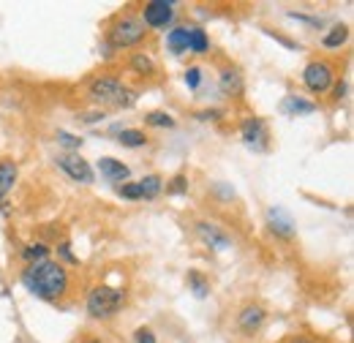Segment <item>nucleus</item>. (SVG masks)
<instances>
[{"instance_id": "9", "label": "nucleus", "mask_w": 354, "mask_h": 343, "mask_svg": "<svg viewBox=\"0 0 354 343\" xmlns=\"http://www.w3.org/2000/svg\"><path fill=\"white\" fill-rule=\"evenodd\" d=\"M196 234H199V240L210 248V251H226V248H232V234L221 229V226H216V223H210V221H196Z\"/></svg>"}, {"instance_id": "24", "label": "nucleus", "mask_w": 354, "mask_h": 343, "mask_svg": "<svg viewBox=\"0 0 354 343\" xmlns=\"http://www.w3.org/2000/svg\"><path fill=\"white\" fill-rule=\"evenodd\" d=\"M145 123L147 126H153V129H175V118L172 115H167V112H161V109H153V112H147L145 115Z\"/></svg>"}, {"instance_id": "32", "label": "nucleus", "mask_w": 354, "mask_h": 343, "mask_svg": "<svg viewBox=\"0 0 354 343\" xmlns=\"http://www.w3.org/2000/svg\"><path fill=\"white\" fill-rule=\"evenodd\" d=\"M223 112L218 109H205V112H196V120H221Z\"/></svg>"}, {"instance_id": "20", "label": "nucleus", "mask_w": 354, "mask_h": 343, "mask_svg": "<svg viewBox=\"0 0 354 343\" xmlns=\"http://www.w3.org/2000/svg\"><path fill=\"white\" fill-rule=\"evenodd\" d=\"M207 49H210V36L202 28H188V52L205 55Z\"/></svg>"}, {"instance_id": "21", "label": "nucleus", "mask_w": 354, "mask_h": 343, "mask_svg": "<svg viewBox=\"0 0 354 343\" xmlns=\"http://www.w3.org/2000/svg\"><path fill=\"white\" fill-rule=\"evenodd\" d=\"M349 41V25H333V30L322 39V46L324 49H338Z\"/></svg>"}, {"instance_id": "6", "label": "nucleus", "mask_w": 354, "mask_h": 343, "mask_svg": "<svg viewBox=\"0 0 354 343\" xmlns=\"http://www.w3.org/2000/svg\"><path fill=\"white\" fill-rule=\"evenodd\" d=\"M142 25L145 28H167L175 22V3L169 0H150L142 6V14H139Z\"/></svg>"}, {"instance_id": "17", "label": "nucleus", "mask_w": 354, "mask_h": 343, "mask_svg": "<svg viewBox=\"0 0 354 343\" xmlns=\"http://www.w3.org/2000/svg\"><path fill=\"white\" fill-rule=\"evenodd\" d=\"M129 68H131L136 77H153L156 74V63L147 52H133L129 57Z\"/></svg>"}, {"instance_id": "25", "label": "nucleus", "mask_w": 354, "mask_h": 343, "mask_svg": "<svg viewBox=\"0 0 354 343\" xmlns=\"http://www.w3.org/2000/svg\"><path fill=\"white\" fill-rule=\"evenodd\" d=\"M55 139H57V145H63L68 153H77L85 142H82V136H74V133H68V131H57L55 133Z\"/></svg>"}, {"instance_id": "13", "label": "nucleus", "mask_w": 354, "mask_h": 343, "mask_svg": "<svg viewBox=\"0 0 354 343\" xmlns=\"http://www.w3.org/2000/svg\"><path fill=\"white\" fill-rule=\"evenodd\" d=\"M218 87H221L223 95H229V98H240L243 95V74H240V68H234V66H223L221 74H218Z\"/></svg>"}, {"instance_id": "19", "label": "nucleus", "mask_w": 354, "mask_h": 343, "mask_svg": "<svg viewBox=\"0 0 354 343\" xmlns=\"http://www.w3.org/2000/svg\"><path fill=\"white\" fill-rule=\"evenodd\" d=\"M49 254H52V251H49V245H46V243H28V245L22 248V254H19V257H22V261L30 267V264H41V261H46Z\"/></svg>"}, {"instance_id": "7", "label": "nucleus", "mask_w": 354, "mask_h": 343, "mask_svg": "<svg viewBox=\"0 0 354 343\" xmlns=\"http://www.w3.org/2000/svg\"><path fill=\"white\" fill-rule=\"evenodd\" d=\"M55 164H57V169L63 172L68 180H74V183H82V185L93 183V167H90L80 153H63V156L55 158Z\"/></svg>"}, {"instance_id": "23", "label": "nucleus", "mask_w": 354, "mask_h": 343, "mask_svg": "<svg viewBox=\"0 0 354 343\" xmlns=\"http://www.w3.org/2000/svg\"><path fill=\"white\" fill-rule=\"evenodd\" d=\"M188 286H191L194 297H199V300H205V297L210 295V284H207V281H205V275H202V272H196V270H191V272H188Z\"/></svg>"}, {"instance_id": "18", "label": "nucleus", "mask_w": 354, "mask_h": 343, "mask_svg": "<svg viewBox=\"0 0 354 343\" xmlns=\"http://www.w3.org/2000/svg\"><path fill=\"white\" fill-rule=\"evenodd\" d=\"M136 185H139V196L150 202V199H156V196L164 191V177H161V174H147V177H142Z\"/></svg>"}, {"instance_id": "27", "label": "nucleus", "mask_w": 354, "mask_h": 343, "mask_svg": "<svg viewBox=\"0 0 354 343\" xmlns=\"http://www.w3.org/2000/svg\"><path fill=\"white\" fill-rule=\"evenodd\" d=\"M118 196H120V199H129V202H139V199H142V196H139V185L131 183V180L118 185Z\"/></svg>"}, {"instance_id": "2", "label": "nucleus", "mask_w": 354, "mask_h": 343, "mask_svg": "<svg viewBox=\"0 0 354 343\" xmlns=\"http://www.w3.org/2000/svg\"><path fill=\"white\" fill-rule=\"evenodd\" d=\"M88 95L95 104H112V106H126V109L133 106L136 98H139V93L131 90L129 85H123V80L115 77V74L95 77L88 87Z\"/></svg>"}, {"instance_id": "10", "label": "nucleus", "mask_w": 354, "mask_h": 343, "mask_svg": "<svg viewBox=\"0 0 354 343\" xmlns=\"http://www.w3.org/2000/svg\"><path fill=\"white\" fill-rule=\"evenodd\" d=\"M240 136H243V142H245L251 150H265L267 142H270V133H267V126L262 118H248V120H243Z\"/></svg>"}, {"instance_id": "29", "label": "nucleus", "mask_w": 354, "mask_h": 343, "mask_svg": "<svg viewBox=\"0 0 354 343\" xmlns=\"http://www.w3.org/2000/svg\"><path fill=\"white\" fill-rule=\"evenodd\" d=\"M185 188H188V177H185V174H175V177L167 183V194H172V196L185 194Z\"/></svg>"}, {"instance_id": "1", "label": "nucleus", "mask_w": 354, "mask_h": 343, "mask_svg": "<svg viewBox=\"0 0 354 343\" xmlns=\"http://www.w3.org/2000/svg\"><path fill=\"white\" fill-rule=\"evenodd\" d=\"M19 281H22V286H25L33 297H39V300H44V302L63 300V297L68 295V289H71V275H68V270H66L60 261H52V259H46L41 264L25 267L22 275H19Z\"/></svg>"}, {"instance_id": "11", "label": "nucleus", "mask_w": 354, "mask_h": 343, "mask_svg": "<svg viewBox=\"0 0 354 343\" xmlns=\"http://www.w3.org/2000/svg\"><path fill=\"white\" fill-rule=\"evenodd\" d=\"M267 229H270L275 237H281V240H292V237L297 234L292 215L286 213L283 207H270V210H267Z\"/></svg>"}, {"instance_id": "14", "label": "nucleus", "mask_w": 354, "mask_h": 343, "mask_svg": "<svg viewBox=\"0 0 354 343\" xmlns=\"http://www.w3.org/2000/svg\"><path fill=\"white\" fill-rule=\"evenodd\" d=\"M17 180H19V167H17V161L3 158V161H0V207H3V210H6V196L14 191Z\"/></svg>"}, {"instance_id": "16", "label": "nucleus", "mask_w": 354, "mask_h": 343, "mask_svg": "<svg viewBox=\"0 0 354 343\" xmlns=\"http://www.w3.org/2000/svg\"><path fill=\"white\" fill-rule=\"evenodd\" d=\"M167 49L172 55H185L188 52V25H177L167 33Z\"/></svg>"}, {"instance_id": "30", "label": "nucleus", "mask_w": 354, "mask_h": 343, "mask_svg": "<svg viewBox=\"0 0 354 343\" xmlns=\"http://www.w3.org/2000/svg\"><path fill=\"white\" fill-rule=\"evenodd\" d=\"M133 343H158V341H156V333L150 327H139L133 333Z\"/></svg>"}, {"instance_id": "28", "label": "nucleus", "mask_w": 354, "mask_h": 343, "mask_svg": "<svg viewBox=\"0 0 354 343\" xmlns=\"http://www.w3.org/2000/svg\"><path fill=\"white\" fill-rule=\"evenodd\" d=\"M57 259H60V264L66 267V264H80V259L74 257V251H71V243L68 240H63L60 245H57Z\"/></svg>"}, {"instance_id": "5", "label": "nucleus", "mask_w": 354, "mask_h": 343, "mask_svg": "<svg viewBox=\"0 0 354 343\" xmlns=\"http://www.w3.org/2000/svg\"><path fill=\"white\" fill-rule=\"evenodd\" d=\"M335 68L327 63V60H310L308 66L303 68V85L308 87L310 93L316 95H324L330 93V87L335 85Z\"/></svg>"}, {"instance_id": "12", "label": "nucleus", "mask_w": 354, "mask_h": 343, "mask_svg": "<svg viewBox=\"0 0 354 343\" xmlns=\"http://www.w3.org/2000/svg\"><path fill=\"white\" fill-rule=\"evenodd\" d=\"M98 172H101V177L104 180H109V183H129V177H131V169L123 164V161H118V158H112V156H104V158H98Z\"/></svg>"}, {"instance_id": "8", "label": "nucleus", "mask_w": 354, "mask_h": 343, "mask_svg": "<svg viewBox=\"0 0 354 343\" xmlns=\"http://www.w3.org/2000/svg\"><path fill=\"white\" fill-rule=\"evenodd\" d=\"M267 322V310L259 302H245L240 310H237V330L243 335H257Z\"/></svg>"}, {"instance_id": "33", "label": "nucleus", "mask_w": 354, "mask_h": 343, "mask_svg": "<svg viewBox=\"0 0 354 343\" xmlns=\"http://www.w3.org/2000/svg\"><path fill=\"white\" fill-rule=\"evenodd\" d=\"M213 191H216V194H218L221 199H234V191H232L229 185H223V183H221V185H216Z\"/></svg>"}, {"instance_id": "3", "label": "nucleus", "mask_w": 354, "mask_h": 343, "mask_svg": "<svg viewBox=\"0 0 354 343\" xmlns=\"http://www.w3.org/2000/svg\"><path fill=\"white\" fill-rule=\"evenodd\" d=\"M126 305V292L120 286H112V284H101L95 289H90L88 300H85V308L93 319H112L123 310Z\"/></svg>"}, {"instance_id": "31", "label": "nucleus", "mask_w": 354, "mask_h": 343, "mask_svg": "<svg viewBox=\"0 0 354 343\" xmlns=\"http://www.w3.org/2000/svg\"><path fill=\"white\" fill-rule=\"evenodd\" d=\"M346 80H335V85L330 87V90H333V98H335V101H344V95H346Z\"/></svg>"}, {"instance_id": "26", "label": "nucleus", "mask_w": 354, "mask_h": 343, "mask_svg": "<svg viewBox=\"0 0 354 343\" xmlns=\"http://www.w3.org/2000/svg\"><path fill=\"white\" fill-rule=\"evenodd\" d=\"M202 77H205V71H202L199 66L185 68V87H188V90H199V87H202Z\"/></svg>"}, {"instance_id": "22", "label": "nucleus", "mask_w": 354, "mask_h": 343, "mask_svg": "<svg viewBox=\"0 0 354 343\" xmlns=\"http://www.w3.org/2000/svg\"><path fill=\"white\" fill-rule=\"evenodd\" d=\"M118 142H120L123 147L136 150V147H145V145H147V133L139 129H123V131H118Z\"/></svg>"}, {"instance_id": "4", "label": "nucleus", "mask_w": 354, "mask_h": 343, "mask_svg": "<svg viewBox=\"0 0 354 343\" xmlns=\"http://www.w3.org/2000/svg\"><path fill=\"white\" fill-rule=\"evenodd\" d=\"M145 39H147V28L133 14L118 17L109 25V30H106V46L109 49H133V46H139Z\"/></svg>"}, {"instance_id": "15", "label": "nucleus", "mask_w": 354, "mask_h": 343, "mask_svg": "<svg viewBox=\"0 0 354 343\" xmlns=\"http://www.w3.org/2000/svg\"><path fill=\"white\" fill-rule=\"evenodd\" d=\"M319 106L308 101L306 95H295V93H289L283 101H281V112L283 115H292V118H300V115H313Z\"/></svg>"}, {"instance_id": "34", "label": "nucleus", "mask_w": 354, "mask_h": 343, "mask_svg": "<svg viewBox=\"0 0 354 343\" xmlns=\"http://www.w3.org/2000/svg\"><path fill=\"white\" fill-rule=\"evenodd\" d=\"M77 343H104L101 338H95V335H85V338H80Z\"/></svg>"}, {"instance_id": "35", "label": "nucleus", "mask_w": 354, "mask_h": 343, "mask_svg": "<svg viewBox=\"0 0 354 343\" xmlns=\"http://www.w3.org/2000/svg\"><path fill=\"white\" fill-rule=\"evenodd\" d=\"M289 343H316V341H310V338H306V335H297V338H292Z\"/></svg>"}]
</instances>
